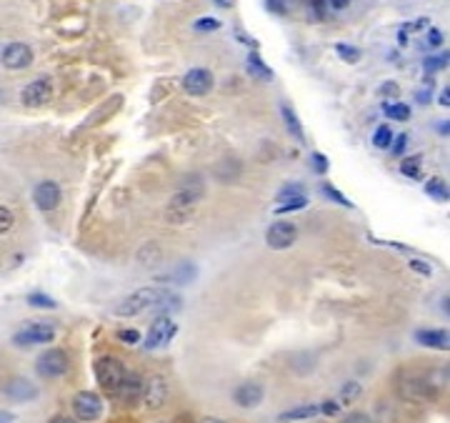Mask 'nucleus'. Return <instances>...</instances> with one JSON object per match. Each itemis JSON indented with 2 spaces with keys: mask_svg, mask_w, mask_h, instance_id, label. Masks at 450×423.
Wrapping results in <instances>:
<instances>
[{
  "mask_svg": "<svg viewBox=\"0 0 450 423\" xmlns=\"http://www.w3.org/2000/svg\"><path fill=\"white\" fill-rule=\"evenodd\" d=\"M281 113H283V120H285V128L290 130V136H293L298 143H303V141H306V136H303V128H300V120H298V116H295V111L290 108V105L283 103Z\"/></svg>",
  "mask_w": 450,
  "mask_h": 423,
  "instance_id": "nucleus-17",
  "label": "nucleus"
},
{
  "mask_svg": "<svg viewBox=\"0 0 450 423\" xmlns=\"http://www.w3.org/2000/svg\"><path fill=\"white\" fill-rule=\"evenodd\" d=\"M373 145L380 150L391 148L393 145V130L388 128V125H380L378 130H375V136H373Z\"/></svg>",
  "mask_w": 450,
  "mask_h": 423,
  "instance_id": "nucleus-24",
  "label": "nucleus"
},
{
  "mask_svg": "<svg viewBox=\"0 0 450 423\" xmlns=\"http://www.w3.org/2000/svg\"><path fill=\"white\" fill-rule=\"evenodd\" d=\"M33 201H35V206H38L40 210H55L60 206V188H58V183H53V181H43V183H38L35 186V190H33Z\"/></svg>",
  "mask_w": 450,
  "mask_h": 423,
  "instance_id": "nucleus-12",
  "label": "nucleus"
},
{
  "mask_svg": "<svg viewBox=\"0 0 450 423\" xmlns=\"http://www.w3.org/2000/svg\"><path fill=\"white\" fill-rule=\"evenodd\" d=\"M140 398H143L145 408L158 411L168 404V381L163 376H150L143 384V390H140Z\"/></svg>",
  "mask_w": 450,
  "mask_h": 423,
  "instance_id": "nucleus-5",
  "label": "nucleus"
},
{
  "mask_svg": "<svg viewBox=\"0 0 450 423\" xmlns=\"http://www.w3.org/2000/svg\"><path fill=\"white\" fill-rule=\"evenodd\" d=\"M330 6H333L335 10H340V8H346V6H348V0H330Z\"/></svg>",
  "mask_w": 450,
  "mask_h": 423,
  "instance_id": "nucleus-44",
  "label": "nucleus"
},
{
  "mask_svg": "<svg viewBox=\"0 0 450 423\" xmlns=\"http://www.w3.org/2000/svg\"><path fill=\"white\" fill-rule=\"evenodd\" d=\"M383 111L388 118H393V120H408L411 118V108L405 103H388L383 105Z\"/></svg>",
  "mask_w": 450,
  "mask_h": 423,
  "instance_id": "nucleus-23",
  "label": "nucleus"
},
{
  "mask_svg": "<svg viewBox=\"0 0 450 423\" xmlns=\"http://www.w3.org/2000/svg\"><path fill=\"white\" fill-rule=\"evenodd\" d=\"M405 145H408V136H405V133H400V136L395 138V145H393V156H403Z\"/></svg>",
  "mask_w": 450,
  "mask_h": 423,
  "instance_id": "nucleus-37",
  "label": "nucleus"
},
{
  "mask_svg": "<svg viewBox=\"0 0 450 423\" xmlns=\"http://www.w3.org/2000/svg\"><path fill=\"white\" fill-rule=\"evenodd\" d=\"M400 173L413 178V181H420V178H423V173H420V156L405 158V161L400 163Z\"/></svg>",
  "mask_w": 450,
  "mask_h": 423,
  "instance_id": "nucleus-20",
  "label": "nucleus"
},
{
  "mask_svg": "<svg viewBox=\"0 0 450 423\" xmlns=\"http://www.w3.org/2000/svg\"><path fill=\"white\" fill-rule=\"evenodd\" d=\"M140 390H143V378L138 376V373H125L123 384H120V388H118V396H120V401H125V404H133L135 398H140Z\"/></svg>",
  "mask_w": 450,
  "mask_h": 423,
  "instance_id": "nucleus-16",
  "label": "nucleus"
},
{
  "mask_svg": "<svg viewBox=\"0 0 450 423\" xmlns=\"http://www.w3.org/2000/svg\"><path fill=\"white\" fill-rule=\"evenodd\" d=\"M445 65H448V51H445L443 55H438V58L425 60V68H428V71H438V68H445Z\"/></svg>",
  "mask_w": 450,
  "mask_h": 423,
  "instance_id": "nucleus-32",
  "label": "nucleus"
},
{
  "mask_svg": "<svg viewBox=\"0 0 450 423\" xmlns=\"http://www.w3.org/2000/svg\"><path fill=\"white\" fill-rule=\"evenodd\" d=\"M428 43H431L433 48H438L440 43H443V33L438 30V28H431V33H428Z\"/></svg>",
  "mask_w": 450,
  "mask_h": 423,
  "instance_id": "nucleus-38",
  "label": "nucleus"
},
{
  "mask_svg": "<svg viewBox=\"0 0 450 423\" xmlns=\"http://www.w3.org/2000/svg\"><path fill=\"white\" fill-rule=\"evenodd\" d=\"M15 223V215L10 208H6V206H0V233H8L10 228H13Z\"/></svg>",
  "mask_w": 450,
  "mask_h": 423,
  "instance_id": "nucleus-30",
  "label": "nucleus"
},
{
  "mask_svg": "<svg viewBox=\"0 0 450 423\" xmlns=\"http://www.w3.org/2000/svg\"><path fill=\"white\" fill-rule=\"evenodd\" d=\"M28 303L33 308H48V311L58 308V303H55L50 296H46V293H30V296H28Z\"/></svg>",
  "mask_w": 450,
  "mask_h": 423,
  "instance_id": "nucleus-26",
  "label": "nucleus"
},
{
  "mask_svg": "<svg viewBox=\"0 0 450 423\" xmlns=\"http://www.w3.org/2000/svg\"><path fill=\"white\" fill-rule=\"evenodd\" d=\"M15 416L13 413H8V411H0V423H13Z\"/></svg>",
  "mask_w": 450,
  "mask_h": 423,
  "instance_id": "nucleus-43",
  "label": "nucleus"
},
{
  "mask_svg": "<svg viewBox=\"0 0 450 423\" xmlns=\"http://www.w3.org/2000/svg\"><path fill=\"white\" fill-rule=\"evenodd\" d=\"M176 333V323L170 321L168 313H163V316H158L156 321H153V325H150L148 336H145L143 345L145 351H156V348H160V345H165L170 341V336Z\"/></svg>",
  "mask_w": 450,
  "mask_h": 423,
  "instance_id": "nucleus-8",
  "label": "nucleus"
},
{
  "mask_svg": "<svg viewBox=\"0 0 450 423\" xmlns=\"http://www.w3.org/2000/svg\"><path fill=\"white\" fill-rule=\"evenodd\" d=\"M411 268H413V271H415V273L425 276V278H428V276L433 273V268L428 266V263H425V260H418V258H413V260H411Z\"/></svg>",
  "mask_w": 450,
  "mask_h": 423,
  "instance_id": "nucleus-33",
  "label": "nucleus"
},
{
  "mask_svg": "<svg viewBox=\"0 0 450 423\" xmlns=\"http://www.w3.org/2000/svg\"><path fill=\"white\" fill-rule=\"evenodd\" d=\"M216 6H221V8H228V6H233V0H216Z\"/></svg>",
  "mask_w": 450,
  "mask_h": 423,
  "instance_id": "nucleus-47",
  "label": "nucleus"
},
{
  "mask_svg": "<svg viewBox=\"0 0 450 423\" xmlns=\"http://www.w3.org/2000/svg\"><path fill=\"white\" fill-rule=\"evenodd\" d=\"M50 423H78V421H75V418H71V416H53Z\"/></svg>",
  "mask_w": 450,
  "mask_h": 423,
  "instance_id": "nucleus-42",
  "label": "nucleus"
},
{
  "mask_svg": "<svg viewBox=\"0 0 450 423\" xmlns=\"http://www.w3.org/2000/svg\"><path fill=\"white\" fill-rule=\"evenodd\" d=\"M55 339V325L53 323H28L13 336L15 345H40L50 343Z\"/></svg>",
  "mask_w": 450,
  "mask_h": 423,
  "instance_id": "nucleus-4",
  "label": "nucleus"
},
{
  "mask_svg": "<svg viewBox=\"0 0 450 423\" xmlns=\"http://www.w3.org/2000/svg\"><path fill=\"white\" fill-rule=\"evenodd\" d=\"M306 206H308V195H303V198H293V201L281 203V206L275 208V213H278V215H283V213H293V210L306 208Z\"/></svg>",
  "mask_w": 450,
  "mask_h": 423,
  "instance_id": "nucleus-28",
  "label": "nucleus"
},
{
  "mask_svg": "<svg viewBox=\"0 0 450 423\" xmlns=\"http://www.w3.org/2000/svg\"><path fill=\"white\" fill-rule=\"evenodd\" d=\"M335 53H338L346 63H358V60H360V51H358V48L348 46V43H338V46H335Z\"/></svg>",
  "mask_w": 450,
  "mask_h": 423,
  "instance_id": "nucleus-27",
  "label": "nucleus"
},
{
  "mask_svg": "<svg viewBox=\"0 0 450 423\" xmlns=\"http://www.w3.org/2000/svg\"><path fill=\"white\" fill-rule=\"evenodd\" d=\"M213 83H216V78H213V73L208 68H193L183 75V91L196 98L208 96L213 91Z\"/></svg>",
  "mask_w": 450,
  "mask_h": 423,
  "instance_id": "nucleus-9",
  "label": "nucleus"
},
{
  "mask_svg": "<svg viewBox=\"0 0 450 423\" xmlns=\"http://www.w3.org/2000/svg\"><path fill=\"white\" fill-rule=\"evenodd\" d=\"M358 396H360V384H355V381H350V384H346L340 388V401L343 404H353Z\"/></svg>",
  "mask_w": 450,
  "mask_h": 423,
  "instance_id": "nucleus-29",
  "label": "nucleus"
},
{
  "mask_svg": "<svg viewBox=\"0 0 450 423\" xmlns=\"http://www.w3.org/2000/svg\"><path fill=\"white\" fill-rule=\"evenodd\" d=\"M248 73L253 75V78H261V80H270V78H273V71H270V68L263 63L258 53H250V55H248Z\"/></svg>",
  "mask_w": 450,
  "mask_h": 423,
  "instance_id": "nucleus-18",
  "label": "nucleus"
},
{
  "mask_svg": "<svg viewBox=\"0 0 450 423\" xmlns=\"http://www.w3.org/2000/svg\"><path fill=\"white\" fill-rule=\"evenodd\" d=\"M53 98V83L46 78H38L33 80V83H28L26 88H23V93H20V100H23V105H28V108H40V105L50 103Z\"/></svg>",
  "mask_w": 450,
  "mask_h": 423,
  "instance_id": "nucleus-10",
  "label": "nucleus"
},
{
  "mask_svg": "<svg viewBox=\"0 0 450 423\" xmlns=\"http://www.w3.org/2000/svg\"><path fill=\"white\" fill-rule=\"evenodd\" d=\"M303 195H306V188H303L300 183H288V186H283L281 188L278 198L285 203V201H293V198H303Z\"/></svg>",
  "mask_w": 450,
  "mask_h": 423,
  "instance_id": "nucleus-25",
  "label": "nucleus"
},
{
  "mask_svg": "<svg viewBox=\"0 0 450 423\" xmlns=\"http://www.w3.org/2000/svg\"><path fill=\"white\" fill-rule=\"evenodd\" d=\"M295 241H298V228L290 221H275L265 233V243L273 248V251H285V248H290Z\"/></svg>",
  "mask_w": 450,
  "mask_h": 423,
  "instance_id": "nucleus-6",
  "label": "nucleus"
},
{
  "mask_svg": "<svg viewBox=\"0 0 450 423\" xmlns=\"http://www.w3.org/2000/svg\"><path fill=\"white\" fill-rule=\"evenodd\" d=\"M193 28H196V30H200V33L203 30L208 33V30H218V28H221V23H218L216 18H200V20H196V26H193Z\"/></svg>",
  "mask_w": 450,
  "mask_h": 423,
  "instance_id": "nucleus-31",
  "label": "nucleus"
},
{
  "mask_svg": "<svg viewBox=\"0 0 450 423\" xmlns=\"http://www.w3.org/2000/svg\"><path fill=\"white\" fill-rule=\"evenodd\" d=\"M73 413L78 416V421H85V423L98 421L100 413H103V401L93 390H80L73 398Z\"/></svg>",
  "mask_w": 450,
  "mask_h": 423,
  "instance_id": "nucleus-3",
  "label": "nucleus"
},
{
  "mask_svg": "<svg viewBox=\"0 0 450 423\" xmlns=\"http://www.w3.org/2000/svg\"><path fill=\"white\" fill-rule=\"evenodd\" d=\"M438 100H440V105H445V108L450 105V88H448V85H445V91L440 93V98H438Z\"/></svg>",
  "mask_w": 450,
  "mask_h": 423,
  "instance_id": "nucleus-41",
  "label": "nucleus"
},
{
  "mask_svg": "<svg viewBox=\"0 0 450 423\" xmlns=\"http://www.w3.org/2000/svg\"><path fill=\"white\" fill-rule=\"evenodd\" d=\"M263 386L261 384H253V381H245V384H241L238 388L233 390V401L241 408H255V406L263 401Z\"/></svg>",
  "mask_w": 450,
  "mask_h": 423,
  "instance_id": "nucleus-13",
  "label": "nucleus"
},
{
  "mask_svg": "<svg viewBox=\"0 0 450 423\" xmlns=\"http://www.w3.org/2000/svg\"><path fill=\"white\" fill-rule=\"evenodd\" d=\"M125 373H128L125 371V363L113 356H100L95 361V378H98L100 388H105L108 393H118Z\"/></svg>",
  "mask_w": 450,
  "mask_h": 423,
  "instance_id": "nucleus-2",
  "label": "nucleus"
},
{
  "mask_svg": "<svg viewBox=\"0 0 450 423\" xmlns=\"http://www.w3.org/2000/svg\"><path fill=\"white\" fill-rule=\"evenodd\" d=\"M3 390H6V396L10 398V401H18V404L38 398V386H35L33 381H28V378H13Z\"/></svg>",
  "mask_w": 450,
  "mask_h": 423,
  "instance_id": "nucleus-14",
  "label": "nucleus"
},
{
  "mask_svg": "<svg viewBox=\"0 0 450 423\" xmlns=\"http://www.w3.org/2000/svg\"><path fill=\"white\" fill-rule=\"evenodd\" d=\"M320 193L326 195V198H330L333 203H338V206H346V208H353V203L348 201L346 195L340 193L335 186H330V183H320Z\"/></svg>",
  "mask_w": 450,
  "mask_h": 423,
  "instance_id": "nucleus-22",
  "label": "nucleus"
},
{
  "mask_svg": "<svg viewBox=\"0 0 450 423\" xmlns=\"http://www.w3.org/2000/svg\"><path fill=\"white\" fill-rule=\"evenodd\" d=\"M380 93H383V96H398V85H395V83H385L383 88H380Z\"/></svg>",
  "mask_w": 450,
  "mask_h": 423,
  "instance_id": "nucleus-40",
  "label": "nucleus"
},
{
  "mask_svg": "<svg viewBox=\"0 0 450 423\" xmlns=\"http://www.w3.org/2000/svg\"><path fill=\"white\" fill-rule=\"evenodd\" d=\"M35 371L46 378H60L68 371V356L60 348H50V351L40 353L35 361Z\"/></svg>",
  "mask_w": 450,
  "mask_h": 423,
  "instance_id": "nucleus-7",
  "label": "nucleus"
},
{
  "mask_svg": "<svg viewBox=\"0 0 450 423\" xmlns=\"http://www.w3.org/2000/svg\"><path fill=\"white\" fill-rule=\"evenodd\" d=\"M310 161H313V168L318 170L320 176H323V173L328 170V158L323 156V153H313V156H310Z\"/></svg>",
  "mask_w": 450,
  "mask_h": 423,
  "instance_id": "nucleus-34",
  "label": "nucleus"
},
{
  "mask_svg": "<svg viewBox=\"0 0 450 423\" xmlns=\"http://www.w3.org/2000/svg\"><path fill=\"white\" fill-rule=\"evenodd\" d=\"M415 341L425 348H438V351H448L450 336L443 328H428V331H415Z\"/></svg>",
  "mask_w": 450,
  "mask_h": 423,
  "instance_id": "nucleus-15",
  "label": "nucleus"
},
{
  "mask_svg": "<svg viewBox=\"0 0 450 423\" xmlns=\"http://www.w3.org/2000/svg\"><path fill=\"white\" fill-rule=\"evenodd\" d=\"M163 298H165V291H158V288H140V291L131 293L128 298L118 303L115 316H120V318H133V316L148 311V308L160 306V300Z\"/></svg>",
  "mask_w": 450,
  "mask_h": 423,
  "instance_id": "nucleus-1",
  "label": "nucleus"
},
{
  "mask_svg": "<svg viewBox=\"0 0 450 423\" xmlns=\"http://www.w3.org/2000/svg\"><path fill=\"white\" fill-rule=\"evenodd\" d=\"M318 413H320L318 406L308 404V406H298V408L281 413V421H306V418H313V416H318Z\"/></svg>",
  "mask_w": 450,
  "mask_h": 423,
  "instance_id": "nucleus-19",
  "label": "nucleus"
},
{
  "mask_svg": "<svg viewBox=\"0 0 450 423\" xmlns=\"http://www.w3.org/2000/svg\"><path fill=\"white\" fill-rule=\"evenodd\" d=\"M318 408H320V413H326V416H335V413H338V411H340L335 401H328V404H320Z\"/></svg>",
  "mask_w": 450,
  "mask_h": 423,
  "instance_id": "nucleus-39",
  "label": "nucleus"
},
{
  "mask_svg": "<svg viewBox=\"0 0 450 423\" xmlns=\"http://www.w3.org/2000/svg\"><path fill=\"white\" fill-rule=\"evenodd\" d=\"M438 130H440V133H443V136H448V130H450V128H448V120H445V123H440V125H438Z\"/></svg>",
  "mask_w": 450,
  "mask_h": 423,
  "instance_id": "nucleus-46",
  "label": "nucleus"
},
{
  "mask_svg": "<svg viewBox=\"0 0 450 423\" xmlns=\"http://www.w3.org/2000/svg\"><path fill=\"white\" fill-rule=\"evenodd\" d=\"M418 100H420V103H428L431 96H428V93H418Z\"/></svg>",
  "mask_w": 450,
  "mask_h": 423,
  "instance_id": "nucleus-45",
  "label": "nucleus"
},
{
  "mask_svg": "<svg viewBox=\"0 0 450 423\" xmlns=\"http://www.w3.org/2000/svg\"><path fill=\"white\" fill-rule=\"evenodd\" d=\"M200 423H225V421H221V418H203Z\"/></svg>",
  "mask_w": 450,
  "mask_h": 423,
  "instance_id": "nucleus-48",
  "label": "nucleus"
},
{
  "mask_svg": "<svg viewBox=\"0 0 450 423\" xmlns=\"http://www.w3.org/2000/svg\"><path fill=\"white\" fill-rule=\"evenodd\" d=\"M340 423H373V421H371V416H368V413H358V411H355V413H348V416L343 418Z\"/></svg>",
  "mask_w": 450,
  "mask_h": 423,
  "instance_id": "nucleus-35",
  "label": "nucleus"
},
{
  "mask_svg": "<svg viewBox=\"0 0 450 423\" xmlns=\"http://www.w3.org/2000/svg\"><path fill=\"white\" fill-rule=\"evenodd\" d=\"M118 339L123 341V343H138V341H140V333L133 331V328H128V331H120V333H118Z\"/></svg>",
  "mask_w": 450,
  "mask_h": 423,
  "instance_id": "nucleus-36",
  "label": "nucleus"
},
{
  "mask_svg": "<svg viewBox=\"0 0 450 423\" xmlns=\"http://www.w3.org/2000/svg\"><path fill=\"white\" fill-rule=\"evenodd\" d=\"M425 193L433 195L435 201H448V186L440 178H431V181L425 183Z\"/></svg>",
  "mask_w": 450,
  "mask_h": 423,
  "instance_id": "nucleus-21",
  "label": "nucleus"
},
{
  "mask_svg": "<svg viewBox=\"0 0 450 423\" xmlns=\"http://www.w3.org/2000/svg\"><path fill=\"white\" fill-rule=\"evenodd\" d=\"M0 60H3V65L10 68V71H23V68H28V65L33 63V51H30V46H26V43H10V46L3 51Z\"/></svg>",
  "mask_w": 450,
  "mask_h": 423,
  "instance_id": "nucleus-11",
  "label": "nucleus"
}]
</instances>
